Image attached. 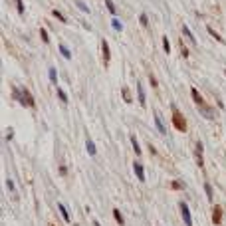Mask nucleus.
Listing matches in <instances>:
<instances>
[{
	"instance_id": "nucleus-17",
	"label": "nucleus",
	"mask_w": 226,
	"mask_h": 226,
	"mask_svg": "<svg viewBox=\"0 0 226 226\" xmlns=\"http://www.w3.org/2000/svg\"><path fill=\"white\" fill-rule=\"evenodd\" d=\"M185 183H183V180H173V183H171V188H173V191H183V188H185Z\"/></svg>"
},
{
	"instance_id": "nucleus-4",
	"label": "nucleus",
	"mask_w": 226,
	"mask_h": 226,
	"mask_svg": "<svg viewBox=\"0 0 226 226\" xmlns=\"http://www.w3.org/2000/svg\"><path fill=\"white\" fill-rule=\"evenodd\" d=\"M101 54H103V67H109V62H111V50H109L107 40H101Z\"/></svg>"
},
{
	"instance_id": "nucleus-30",
	"label": "nucleus",
	"mask_w": 226,
	"mask_h": 226,
	"mask_svg": "<svg viewBox=\"0 0 226 226\" xmlns=\"http://www.w3.org/2000/svg\"><path fill=\"white\" fill-rule=\"evenodd\" d=\"M111 24H113V28H115L117 32H121V28H123V24H121L119 20H115V18H113V22H111Z\"/></svg>"
},
{
	"instance_id": "nucleus-36",
	"label": "nucleus",
	"mask_w": 226,
	"mask_h": 226,
	"mask_svg": "<svg viewBox=\"0 0 226 226\" xmlns=\"http://www.w3.org/2000/svg\"><path fill=\"white\" fill-rule=\"evenodd\" d=\"M224 72H226V70H224Z\"/></svg>"
},
{
	"instance_id": "nucleus-11",
	"label": "nucleus",
	"mask_w": 226,
	"mask_h": 226,
	"mask_svg": "<svg viewBox=\"0 0 226 226\" xmlns=\"http://www.w3.org/2000/svg\"><path fill=\"white\" fill-rule=\"evenodd\" d=\"M137 97H139V103L145 105V93H143V83H137Z\"/></svg>"
},
{
	"instance_id": "nucleus-8",
	"label": "nucleus",
	"mask_w": 226,
	"mask_h": 226,
	"mask_svg": "<svg viewBox=\"0 0 226 226\" xmlns=\"http://www.w3.org/2000/svg\"><path fill=\"white\" fill-rule=\"evenodd\" d=\"M191 97H193V101H194L198 107L204 105V99H202V95L198 93V89H196V87H191Z\"/></svg>"
},
{
	"instance_id": "nucleus-2",
	"label": "nucleus",
	"mask_w": 226,
	"mask_h": 226,
	"mask_svg": "<svg viewBox=\"0 0 226 226\" xmlns=\"http://www.w3.org/2000/svg\"><path fill=\"white\" fill-rule=\"evenodd\" d=\"M14 97L20 101L22 105H26V107H36V103H34V97H32V93L28 91L26 87H22V91L18 89V87H14Z\"/></svg>"
},
{
	"instance_id": "nucleus-13",
	"label": "nucleus",
	"mask_w": 226,
	"mask_h": 226,
	"mask_svg": "<svg viewBox=\"0 0 226 226\" xmlns=\"http://www.w3.org/2000/svg\"><path fill=\"white\" fill-rule=\"evenodd\" d=\"M131 145H133L135 155H141V153H143V151H141V147H139V141H137V137H135V135H131Z\"/></svg>"
},
{
	"instance_id": "nucleus-22",
	"label": "nucleus",
	"mask_w": 226,
	"mask_h": 226,
	"mask_svg": "<svg viewBox=\"0 0 226 226\" xmlns=\"http://www.w3.org/2000/svg\"><path fill=\"white\" fill-rule=\"evenodd\" d=\"M163 50H165V54H171V42L167 36H163Z\"/></svg>"
},
{
	"instance_id": "nucleus-31",
	"label": "nucleus",
	"mask_w": 226,
	"mask_h": 226,
	"mask_svg": "<svg viewBox=\"0 0 226 226\" xmlns=\"http://www.w3.org/2000/svg\"><path fill=\"white\" fill-rule=\"evenodd\" d=\"M6 186H8V191H10V193H14V183H12L10 179L6 180Z\"/></svg>"
},
{
	"instance_id": "nucleus-15",
	"label": "nucleus",
	"mask_w": 226,
	"mask_h": 226,
	"mask_svg": "<svg viewBox=\"0 0 226 226\" xmlns=\"http://www.w3.org/2000/svg\"><path fill=\"white\" fill-rule=\"evenodd\" d=\"M208 34H210V36H212V38H214L216 42H220V44H224V40H222V36H220V34L216 32L214 28H210V26H208Z\"/></svg>"
},
{
	"instance_id": "nucleus-19",
	"label": "nucleus",
	"mask_w": 226,
	"mask_h": 226,
	"mask_svg": "<svg viewBox=\"0 0 226 226\" xmlns=\"http://www.w3.org/2000/svg\"><path fill=\"white\" fill-rule=\"evenodd\" d=\"M121 95H123V99H125L127 103H131V101H133V97H131V91H129L127 87H123V89H121Z\"/></svg>"
},
{
	"instance_id": "nucleus-26",
	"label": "nucleus",
	"mask_w": 226,
	"mask_h": 226,
	"mask_svg": "<svg viewBox=\"0 0 226 226\" xmlns=\"http://www.w3.org/2000/svg\"><path fill=\"white\" fill-rule=\"evenodd\" d=\"M105 6H107V10H109L111 14H115V12H117V8H115V4H113L111 0H105Z\"/></svg>"
},
{
	"instance_id": "nucleus-16",
	"label": "nucleus",
	"mask_w": 226,
	"mask_h": 226,
	"mask_svg": "<svg viewBox=\"0 0 226 226\" xmlns=\"http://www.w3.org/2000/svg\"><path fill=\"white\" fill-rule=\"evenodd\" d=\"M52 16H54V18H58V20H60L62 22V24H66V16H64V14H62L60 12V10H56V8H54V10H52Z\"/></svg>"
},
{
	"instance_id": "nucleus-6",
	"label": "nucleus",
	"mask_w": 226,
	"mask_h": 226,
	"mask_svg": "<svg viewBox=\"0 0 226 226\" xmlns=\"http://www.w3.org/2000/svg\"><path fill=\"white\" fill-rule=\"evenodd\" d=\"M222 214H224L222 206H220V204H214V206H212V222H214L216 226L222 222Z\"/></svg>"
},
{
	"instance_id": "nucleus-34",
	"label": "nucleus",
	"mask_w": 226,
	"mask_h": 226,
	"mask_svg": "<svg viewBox=\"0 0 226 226\" xmlns=\"http://www.w3.org/2000/svg\"><path fill=\"white\" fill-rule=\"evenodd\" d=\"M50 78H52V81L56 83V70H50Z\"/></svg>"
},
{
	"instance_id": "nucleus-12",
	"label": "nucleus",
	"mask_w": 226,
	"mask_h": 226,
	"mask_svg": "<svg viewBox=\"0 0 226 226\" xmlns=\"http://www.w3.org/2000/svg\"><path fill=\"white\" fill-rule=\"evenodd\" d=\"M204 193H206V198L208 200L214 198V191H212V185H210V183H204Z\"/></svg>"
},
{
	"instance_id": "nucleus-32",
	"label": "nucleus",
	"mask_w": 226,
	"mask_h": 226,
	"mask_svg": "<svg viewBox=\"0 0 226 226\" xmlns=\"http://www.w3.org/2000/svg\"><path fill=\"white\" fill-rule=\"evenodd\" d=\"M6 139L8 141L12 139V127H8V129H6Z\"/></svg>"
},
{
	"instance_id": "nucleus-33",
	"label": "nucleus",
	"mask_w": 226,
	"mask_h": 226,
	"mask_svg": "<svg viewBox=\"0 0 226 226\" xmlns=\"http://www.w3.org/2000/svg\"><path fill=\"white\" fill-rule=\"evenodd\" d=\"M78 6H80V8H81V10H83V12H89V8H87V6H85V4H83V2H78Z\"/></svg>"
},
{
	"instance_id": "nucleus-27",
	"label": "nucleus",
	"mask_w": 226,
	"mask_h": 226,
	"mask_svg": "<svg viewBox=\"0 0 226 226\" xmlns=\"http://www.w3.org/2000/svg\"><path fill=\"white\" fill-rule=\"evenodd\" d=\"M14 2H16V8H18V14H24V10H26V8H24V2H22V0H14Z\"/></svg>"
},
{
	"instance_id": "nucleus-14",
	"label": "nucleus",
	"mask_w": 226,
	"mask_h": 226,
	"mask_svg": "<svg viewBox=\"0 0 226 226\" xmlns=\"http://www.w3.org/2000/svg\"><path fill=\"white\" fill-rule=\"evenodd\" d=\"M113 216H115V220H117V224H119V226L125 224V218H123V214H121L117 208H113Z\"/></svg>"
},
{
	"instance_id": "nucleus-7",
	"label": "nucleus",
	"mask_w": 226,
	"mask_h": 226,
	"mask_svg": "<svg viewBox=\"0 0 226 226\" xmlns=\"http://www.w3.org/2000/svg\"><path fill=\"white\" fill-rule=\"evenodd\" d=\"M133 171H135V175H137V179H139L141 183H145V169H143V165H141L139 161L133 163Z\"/></svg>"
},
{
	"instance_id": "nucleus-24",
	"label": "nucleus",
	"mask_w": 226,
	"mask_h": 226,
	"mask_svg": "<svg viewBox=\"0 0 226 226\" xmlns=\"http://www.w3.org/2000/svg\"><path fill=\"white\" fill-rule=\"evenodd\" d=\"M149 83H151V85L155 87V89H159V81H157V78H155L153 73L149 72Z\"/></svg>"
},
{
	"instance_id": "nucleus-35",
	"label": "nucleus",
	"mask_w": 226,
	"mask_h": 226,
	"mask_svg": "<svg viewBox=\"0 0 226 226\" xmlns=\"http://www.w3.org/2000/svg\"><path fill=\"white\" fill-rule=\"evenodd\" d=\"M95 226H99V222H95Z\"/></svg>"
},
{
	"instance_id": "nucleus-10",
	"label": "nucleus",
	"mask_w": 226,
	"mask_h": 226,
	"mask_svg": "<svg viewBox=\"0 0 226 226\" xmlns=\"http://www.w3.org/2000/svg\"><path fill=\"white\" fill-rule=\"evenodd\" d=\"M155 125H157V129H159V131H161V135H167V129H165V125H163V121H161L159 113L155 115Z\"/></svg>"
},
{
	"instance_id": "nucleus-21",
	"label": "nucleus",
	"mask_w": 226,
	"mask_h": 226,
	"mask_svg": "<svg viewBox=\"0 0 226 226\" xmlns=\"http://www.w3.org/2000/svg\"><path fill=\"white\" fill-rule=\"evenodd\" d=\"M58 208H60V212H62V216H64V220H66V222H70V220H72V218H70V214H67L66 206H64V204H62V202H60V204H58Z\"/></svg>"
},
{
	"instance_id": "nucleus-1",
	"label": "nucleus",
	"mask_w": 226,
	"mask_h": 226,
	"mask_svg": "<svg viewBox=\"0 0 226 226\" xmlns=\"http://www.w3.org/2000/svg\"><path fill=\"white\" fill-rule=\"evenodd\" d=\"M171 121H173V127L177 129V131H180V133H185L186 129H188V125H186V119L185 115L180 113V109L177 105H171Z\"/></svg>"
},
{
	"instance_id": "nucleus-28",
	"label": "nucleus",
	"mask_w": 226,
	"mask_h": 226,
	"mask_svg": "<svg viewBox=\"0 0 226 226\" xmlns=\"http://www.w3.org/2000/svg\"><path fill=\"white\" fill-rule=\"evenodd\" d=\"M58 97H60L64 103H67V95L64 93V89H62V87H58Z\"/></svg>"
},
{
	"instance_id": "nucleus-25",
	"label": "nucleus",
	"mask_w": 226,
	"mask_h": 226,
	"mask_svg": "<svg viewBox=\"0 0 226 226\" xmlns=\"http://www.w3.org/2000/svg\"><path fill=\"white\" fill-rule=\"evenodd\" d=\"M60 52L64 54V58H66V60H70V58H72V54H70V50H67V48L64 46V44H60Z\"/></svg>"
},
{
	"instance_id": "nucleus-29",
	"label": "nucleus",
	"mask_w": 226,
	"mask_h": 226,
	"mask_svg": "<svg viewBox=\"0 0 226 226\" xmlns=\"http://www.w3.org/2000/svg\"><path fill=\"white\" fill-rule=\"evenodd\" d=\"M139 22H141V26H143V28H149V22H147L145 14H141V16H139Z\"/></svg>"
},
{
	"instance_id": "nucleus-23",
	"label": "nucleus",
	"mask_w": 226,
	"mask_h": 226,
	"mask_svg": "<svg viewBox=\"0 0 226 226\" xmlns=\"http://www.w3.org/2000/svg\"><path fill=\"white\" fill-rule=\"evenodd\" d=\"M40 38H42V42H44V44H48V42H50V36H48L46 28H40Z\"/></svg>"
},
{
	"instance_id": "nucleus-5",
	"label": "nucleus",
	"mask_w": 226,
	"mask_h": 226,
	"mask_svg": "<svg viewBox=\"0 0 226 226\" xmlns=\"http://www.w3.org/2000/svg\"><path fill=\"white\" fill-rule=\"evenodd\" d=\"M179 208H180V214H183V220H185L186 226H193V218H191V210H188V206L186 202H179Z\"/></svg>"
},
{
	"instance_id": "nucleus-9",
	"label": "nucleus",
	"mask_w": 226,
	"mask_h": 226,
	"mask_svg": "<svg viewBox=\"0 0 226 226\" xmlns=\"http://www.w3.org/2000/svg\"><path fill=\"white\" fill-rule=\"evenodd\" d=\"M177 46H179V50H180V56L183 58H191V52H188V48L185 46V40H177Z\"/></svg>"
},
{
	"instance_id": "nucleus-18",
	"label": "nucleus",
	"mask_w": 226,
	"mask_h": 226,
	"mask_svg": "<svg viewBox=\"0 0 226 226\" xmlns=\"http://www.w3.org/2000/svg\"><path fill=\"white\" fill-rule=\"evenodd\" d=\"M85 145H87V153H89V155H95V153H97V151H95V145H93V141L89 139V137L85 139Z\"/></svg>"
},
{
	"instance_id": "nucleus-3",
	"label": "nucleus",
	"mask_w": 226,
	"mask_h": 226,
	"mask_svg": "<svg viewBox=\"0 0 226 226\" xmlns=\"http://www.w3.org/2000/svg\"><path fill=\"white\" fill-rule=\"evenodd\" d=\"M202 151H204V147H202V141H196L194 143V161H196V165L202 169L204 167V159H202Z\"/></svg>"
},
{
	"instance_id": "nucleus-20",
	"label": "nucleus",
	"mask_w": 226,
	"mask_h": 226,
	"mask_svg": "<svg viewBox=\"0 0 226 226\" xmlns=\"http://www.w3.org/2000/svg\"><path fill=\"white\" fill-rule=\"evenodd\" d=\"M183 34H185L186 38H188V40H191V44H196V40H194V36H193V32H191V30H188V28H186V26H183Z\"/></svg>"
}]
</instances>
